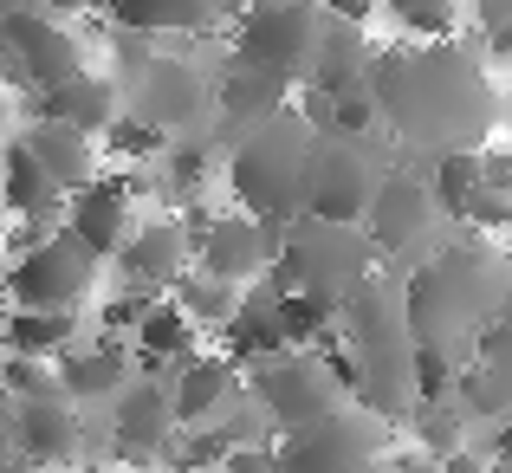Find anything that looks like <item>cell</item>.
Listing matches in <instances>:
<instances>
[{
    "mask_svg": "<svg viewBox=\"0 0 512 473\" xmlns=\"http://www.w3.org/2000/svg\"><path fill=\"white\" fill-rule=\"evenodd\" d=\"M7 435L20 448V461H72L78 454V415L59 389L52 396H20L7 409Z\"/></svg>",
    "mask_w": 512,
    "mask_h": 473,
    "instance_id": "15",
    "label": "cell"
},
{
    "mask_svg": "<svg viewBox=\"0 0 512 473\" xmlns=\"http://www.w3.org/2000/svg\"><path fill=\"white\" fill-rule=\"evenodd\" d=\"M104 143H111L117 156H150V150H163V130L137 124V117H111V124H104Z\"/></svg>",
    "mask_w": 512,
    "mask_h": 473,
    "instance_id": "32",
    "label": "cell"
},
{
    "mask_svg": "<svg viewBox=\"0 0 512 473\" xmlns=\"http://www.w3.org/2000/svg\"><path fill=\"white\" fill-rule=\"evenodd\" d=\"M169 389L163 383H124L111 415V441L124 448V461H150L169 448Z\"/></svg>",
    "mask_w": 512,
    "mask_h": 473,
    "instance_id": "16",
    "label": "cell"
},
{
    "mask_svg": "<svg viewBox=\"0 0 512 473\" xmlns=\"http://www.w3.org/2000/svg\"><path fill=\"white\" fill-rule=\"evenodd\" d=\"M500 299H506V260H500V247H480V240L441 247L435 260L402 286L409 344L467 363V344L500 318Z\"/></svg>",
    "mask_w": 512,
    "mask_h": 473,
    "instance_id": "2",
    "label": "cell"
},
{
    "mask_svg": "<svg viewBox=\"0 0 512 473\" xmlns=\"http://www.w3.org/2000/svg\"><path fill=\"white\" fill-rule=\"evenodd\" d=\"M273 324H279V337H286V350L292 344H325L331 337V324H338V305L331 299H312V292H279L273 299Z\"/></svg>",
    "mask_w": 512,
    "mask_h": 473,
    "instance_id": "29",
    "label": "cell"
},
{
    "mask_svg": "<svg viewBox=\"0 0 512 473\" xmlns=\"http://www.w3.org/2000/svg\"><path fill=\"white\" fill-rule=\"evenodd\" d=\"M91 279H98V260H91L72 234H39L33 247L13 260L7 299L20 305V312H78Z\"/></svg>",
    "mask_w": 512,
    "mask_h": 473,
    "instance_id": "8",
    "label": "cell"
},
{
    "mask_svg": "<svg viewBox=\"0 0 512 473\" xmlns=\"http://www.w3.org/2000/svg\"><path fill=\"white\" fill-rule=\"evenodd\" d=\"M273 240H279V227L227 214V221H195V247L188 253H201V273L208 279L240 286V279H260L273 266Z\"/></svg>",
    "mask_w": 512,
    "mask_h": 473,
    "instance_id": "11",
    "label": "cell"
},
{
    "mask_svg": "<svg viewBox=\"0 0 512 473\" xmlns=\"http://www.w3.org/2000/svg\"><path fill=\"white\" fill-rule=\"evenodd\" d=\"M0 13H13V0H0Z\"/></svg>",
    "mask_w": 512,
    "mask_h": 473,
    "instance_id": "43",
    "label": "cell"
},
{
    "mask_svg": "<svg viewBox=\"0 0 512 473\" xmlns=\"http://www.w3.org/2000/svg\"><path fill=\"white\" fill-rule=\"evenodd\" d=\"M435 473H487V467H480V461H474V454H448V461H441Z\"/></svg>",
    "mask_w": 512,
    "mask_h": 473,
    "instance_id": "39",
    "label": "cell"
},
{
    "mask_svg": "<svg viewBox=\"0 0 512 473\" xmlns=\"http://www.w3.org/2000/svg\"><path fill=\"white\" fill-rule=\"evenodd\" d=\"M273 299H279V286L266 279L253 299H240L234 305V318H227V363H247V370H260V363H273V357H286V337H279V324H273Z\"/></svg>",
    "mask_w": 512,
    "mask_h": 473,
    "instance_id": "21",
    "label": "cell"
},
{
    "mask_svg": "<svg viewBox=\"0 0 512 473\" xmlns=\"http://www.w3.org/2000/svg\"><path fill=\"white\" fill-rule=\"evenodd\" d=\"M370 111L415 150H480V137L493 130V85L467 52L454 46H402L370 59L363 72Z\"/></svg>",
    "mask_w": 512,
    "mask_h": 473,
    "instance_id": "1",
    "label": "cell"
},
{
    "mask_svg": "<svg viewBox=\"0 0 512 473\" xmlns=\"http://www.w3.org/2000/svg\"><path fill=\"white\" fill-rule=\"evenodd\" d=\"M0 46H7L13 72L26 78V85H65V78L85 72V52H78V39L65 33V26H52L39 7H13L0 13Z\"/></svg>",
    "mask_w": 512,
    "mask_h": 473,
    "instance_id": "10",
    "label": "cell"
},
{
    "mask_svg": "<svg viewBox=\"0 0 512 473\" xmlns=\"http://www.w3.org/2000/svg\"><path fill=\"white\" fill-rule=\"evenodd\" d=\"M474 13H480V26H487V46L506 52L512 46V0H474Z\"/></svg>",
    "mask_w": 512,
    "mask_h": 473,
    "instance_id": "35",
    "label": "cell"
},
{
    "mask_svg": "<svg viewBox=\"0 0 512 473\" xmlns=\"http://www.w3.org/2000/svg\"><path fill=\"white\" fill-rule=\"evenodd\" d=\"M383 175L389 169L376 162V150L363 137H338V130H325V137L312 143V169H305V214H312V221L357 227Z\"/></svg>",
    "mask_w": 512,
    "mask_h": 473,
    "instance_id": "7",
    "label": "cell"
},
{
    "mask_svg": "<svg viewBox=\"0 0 512 473\" xmlns=\"http://www.w3.org/2000/svg\"><path fill=\"white\" fill-rule=\"evenodd\" d=\"M428 227H435L428 188L415 182V175H383L370 208H363V240H370V253H409V240H428Z\"/></svg>",
    "mask_w": 512,
    "mask_h": 473,
    "instance_id": "13",
    "label": "cell"
},
{
    "mask_svg": "<svg viewBox=\"0 0 512 473\" xmlns=\"http://www.w3.org/2000/svg\"><path fill=\"white\" fill-rule=\"evenodd\" d=\"M214 91H221V111H227V124H240V130H247V124H260V117H273V111H286V85H279V78H266V72H253V65H227V78H221V85H214Z\"/></svg>",
    "mask_w": 512,
    "mask_h": 473,
    "instance_id": "25",
    "label": "cell"
},
{
    "mask_svg": "<svg viewBox=\"0 0 512 473\" xmlns=\"http://www.w3.org/2000/svg\"><path fill=\"white\" fill-rule=\"evenodd\" d=\"M72 337H78V312H13L7 318V350L33 363L72 350Z\"/></svg>",
    "mask_w": 512,
    "mask_h": 473,
    "instance_id": "27",
    "label": "cell"
},
{
    "mask_svg": "<svg viewBox=\"0 0 512 473\" xmlns=\"http://www.w3.org/2000/svg\"><path fill=\"white\" fill-rule=\"evenodd\" d=\"M487 473H506V467H500V461H493V467H487Z\"/></svg>",
    "mask_w": 512,
    "mask_h": 473,
    "instance_id": "44",
    "label": "cell"
},
{
    "mask_svg": "<svg viewBox=\"0 0 512 473\" xmlns=\"http://www.w3.org/2000/svg\"><path fill=\"white\" fill-rule=\"evenodd\" d=\"M46 7H85V0H46Z\"/></svg>",
    "mask_w": 512,
    "mask_h": 473,
    "instance_id": "42",
    "label": "cell"
},
{
    "mask_svg": "<svg viewBox=\"0 0 512 473\" xmlns=\"http://www.w3.org/2000/svg\"><path fill=\"white\" fill-rule=\"evenodd\" d=\"M111 20L124 33H195L214 20L208 0H111Z\"/></svg>",
    "mask_w": 512,
    "mask_h": 473,
    "instance_id": "26",
    "label": "cell"
},
{
    "mask_svg": "<svg viewBox=\"0 0 512 473\" xmlns=\"http://www.w3.org/2000/svg\"><path fill=\"white\" fill-rule=\"evenodd\" d=\"M20 150L46 169V182L59 188V195H65V188H85L91 175H98V169H91V162H98V156H91V137L52 124V117H33V130L20 137Z\"/></svg>",
    "mask_w": 512,
    "mask_h": 473,
    "instance_id": "19",
    "label": "cell"
},
{
    "mask_svg": "<svg viewBox=\"0 0 512 473\" xmlns=\"http://www.w3.org/2000/svg\"><path fill=\"white\" fill-rule=\"evenodd\" d=\"M318 26H325V13L312 0H247L240 20H234V59L266 72V78H279L292 91V85L312 78Z\"/></svg>",
    "mask_w": 512,
    "mask_h": 473,
    "instance_id": "5",
    "label": "cell"
},
{
    "mask_svg": "<svg viewBox=\"0 0 512 473\" xmlns=\"http://www.w3.org/2000/svg\"><path fill=\"white\" fill-rule=\"evenodd\" d=\"M117 260H124L130 286H150V292L175 286V279L188 273V234L175 221H150V227H137V234H124Z\"/></svg>",
    "mask_w": 512,
    "mask_h": 473,
    "instance_id": "18",
    "label": "cell"
},
{
    "mask_svg": "<svg viewBox=\"0 0 512 473\" xmlns=\"http://www.w3.org/2000/svg\"><path fill=\"white\" fill-rule=\"evenodd\" d=\"M175 312H182L188 324H227L234 318V305H240V292L234 286H221V279H208V273H182L175 279Z\"/></svg>",
    "mask_w": 512,
    "mask_h": 473,
    "instance_id": "30",
    "label": "cell"
},
{
    "mask_svg": "<svg viewBox=\"0 0 512 473\" xmlns=\"http://www.w3.org/2000/svg\"><path fill=\"white\" fill-rule=\"evenodd\" d=\"M59 221L91 260H111V253L124 247V234H130V182L91 175L85 188H72V201L59 208Z\"/></svg>",
    "mask_w": 512,
    "mask_h": 473,
    "instance_id": "12",
    "label": "cell"
},
{
    "mask_svg": "<svg viewBox=\"0 0 512 473\" xmlns=\"http://www.w3.org/2000/svg\"><path fill=\"white\" fill-rule=\"evenodd\" d=\"M383 7L396 13L409 33H428V39H448L454 20H461V13H454V0H383Z\"/></svg>",
    "mask_w": 512,
    "mask_h": 473,
    "instance_id": "31",
    "label": "cell"
},
{
    "mask_svg": "<svg viewBox=\"0 0 512 473\" xmlns=\"http://www.w3.org/2000/svg\"><path fill=\"white\" fill-rule=\"evenodd\" d=\"M0 389H13V396H52V370L46 363H33V357H13L7 370H0Z\"/></svg>",
    "mask_w": 512,
    "mask_h": 473,
    "instance_id": "33",
    "label": "cell"
},
{
    "mask_svg": "<svg viewBox=\"0 0 512 473\" xmlns=\"http://www.w3.org/2000/svg\"><path fill=\"white\" fill-rule=\"evenodd\" d=\"M0 169H7V182H0V195H7V208L20 214L33 234H46L52 221H59V208H65V195L46 182V169H39L33 156L20 150V143H7V156H0Z\"/></svg>",
    "mask_w": 512,
    "mask_h": 473,
    "instance_id": "23",
    "label": "cell"
},
{
    "mask_svg": "<svg viewBox=\"0 0 512 473\" xmlns=\"http://www.w3.org/2000/svg\"><path fill=\"white\" fill-rule=\"evenodd\" d=\"M312 143H318V130L305 124L292 104L240 130L234 162H227V182H234L247 221L286 227V221H299V214H305V169H312Z\"/></svg>",
    "mask_w": 512,
    "mask_h": 473,
    "instance_id": "3",
    "label": "cell"
},
{
    "mask_svg": "<svg viewBox=\"0 0 512 473\" xmlns=\"http://www.w3.org/2000/svg\"><path fill=\"white\" fill-rule=\"evenodd\" d=\"M227 473H273V448H253V441H240V448L221 454Z\"/></svg>",
    "mask_w": 512,
    "mask_h": 473,
    "instance_id": "36",
    "label": "cell"
},
{
    "mask_svg": "<svg viewBox=\"0 0 512 473\" xmlns=\"http://www.w3.org/2000/svg\"><path fill=\"white\" fill-rule=\"evenodd\" d=\"M370 473H383V467H370Z\"/></svg>",
    "mask_w": 512,
    "mask_h": 473,
    "instance_id": "45",
    "label": "cell"
},
{
    "mask_svg": "<svg viewBox=\"0 0 512 473\" xmlns=\"http://www.w3.org/2000/svg\"><path fill=\"white\" fill-rule=\"evenodd\" d=\"M383 473H435V461H415V454H402V461H389Z\"/></svg>",
    "mask_w": 512,
    "mask_h": 473,
    "instance_id": "40",
    "label": "cell"
},
{
    "mask_svg": "<svg viewBox=\"0 0 512 473\" xmlns=\"http://www.w3.org/2000/svg\"><path fill=\"white\" fill-rule=\"evenodd\" d=\"M130 104H137V124H150V130H175V124H188V117L201 111V78L188 72L182 59H143V65H130Z\"/></svg>",
    "mask_w": 512,
    "mask_h": 473,
    "instance_id": "14",
    "label": "cell"
},
{
    "mask_svg": "<svg viewBox=\"0 0 512 473\" xmlns=\"http://www.w3.org/2000/svg\"><path fill=\"white\" fill-rule=\"evenodd\" d=\"M383 448H389V422H376L357 402H338L331 415L279 435L273 473H370L383 467Z\"/></svg>",
    "mask_w": 512,
    "mask_h": 473,
    "instance_id": "6",
    "label": "cell"
},
{
    "mask_svg": "<svg viewBox=\"0 0 512 473\" xmlns=\"http://www.w3.org/2000/svg\"><path fill=\"white\" fill-rule=\"evenodd\" d=\"M208 7H214V13H240V7H247V0H208Z\"/></svg>",
    "mask_w": 512,
    "mask_h": 473,
    "instance_id": "41",
    "label": "cell"
},
{
    "mask_svg": "<svg viewBox=\"0 0 512 473\" xmlns=\"http://www.w3.org/2000/svg\"><path fill=\"white\" fill-rule=\"evenodd\" d=\"M39 117H52V124L78 130V137H104V124L117 117V85L111 78H65V85H52L46 98H39Z\"/></svg>",
    "mask_w": 512,
    "mask_h": 473,
    "instance_id": "20",
    "label": "cell"
},
{
    "mask_svg": "<svg viewBox=\"0 0 512 473\" xmlns=\"http://www.w3.org/2000/svg\"><path fill=\"white\" fill-rule=\"evenodd\" d=\"M312 7H318V13H325V20H344V26H363V20H370V7H376V0H312Z\"/></svg>",
    "mask_w": 512,
    "mask_h": 473,
    "instance_id": "37",
    "label": "cell"
},
{
    "mask_svg": "<svg viewBox=\"0 0 512 473\" xmlns=\"http://www.w3.org/2000/svg\"><path fill=\"white\" fill-rule=\"evenodd\" d=\"M227 402H234V363H227V357H201V363L188 357L182 376H175V389H169V422L214 428Z\"/></svg>",
    "mask_w": 512,
    "mask_h": 473,
    "instance_id": "17",
    "label": "cell"
},
{
    "mask_svg": "<svg viewBox=\"0 0 512 473\" xmlns=\"http://www.w3.org/2000/svg\"><path fill=\"white\" fill-rule=\"evenodd\" d=\"M253 396H260V409L273 415L279 435H292V428H305V422H318V415L338 409L344 389H338V376L325 370L318 350H286V357H273V363L253 370Z\"/></svg>",
    "mask_w": 512,
    "mask_h": 473,
    "instance_id": "9",
    "label": "cell"
},
{
    "mask_svg": "<svg viewBox=\"0 0 512 473\" xmlns=\"http://www.w3.org/2000/svg\"><path fill=\"white\" fill-rule=\"evenodd\" d=\"M506 169V156H480V150H454V156H441L435 162V188H428V201H435L441 214H454L461 221L467 214V201L487 188V175H500Z\"/></svg>",
    "mask_w": 512,
    "mask_h": 473,
    "instance_id": "24",
    "label": "cell"
},
{
    "mask_svg": "<svg viewBox=\"0 0 512 473\" xmlns=\"http://www.w3.org/2000/svg\"><path fill=\"white\" fill-rule=\"evenodd\" d=\"M59 396L65 402H98V396H117V389L130 383V357L124 344H111L104 337L98 350H59Z\"/></svg>",
    "mask_w": 512,
    "mask_h": 473,
    "instance_id": "22",
    "label": "cell"
},
{
    "mask_svg": "<svg viewBox=\"0 0 512 473\" xmlns=\"http://www.w3.org/2000/svg\"><path fill=\"white\" fill-rule=\"evenodd\" d=\"M137 350H143V363H188V350H195V324H188L175 305H150V312L137 318Z\"/></svg>",
    "mask_w": 512,
    "mask_h": 473,
    "instance_id": "28",
    "label": "cell"
},
{
    "mask_svg": "<svg viewBox=\"0 0 512 473\" xmlns=\"http://www.w3.org/2000/svg\"><path fill=\"white\" fill-rule=\"evenodd\" d=\"M20 448H13V435H7V409H0V473H20Z\"/></svg>",
    "mask_w": 512,
    "mask_h": 473,
    "instance_id": "38",
    "label": "cell"
},
{
    "mask_svg": "<svg viewBox=\"0 0 512 473\" xmlns=\"http://www.w3.org/2000/svg\"><path fill=\"white\" fill-rule=\"evenodd\" d=\"M370 273H376L370 240H363L357 227L312 221V214H299V221L279 227L273 266H266V279H273L279 292H312V299H331V305H338L357 279H370Z\"/></svg>",
    "mask_w": 512,
    "mask_h": 473,
    "instance_id": "4",
    "label": "cell"
},
{
    "mask_svg": "<svg viewBox=\"0 0 512 473\" xmlns=\"http://www.w3.org/2000/svg\"><path fill=\"white\" fill-rule=\"evenodd\" d=\"M221 454H227V435H221V428H195V435L175 448V467H214Z\"/></svg>",
    "mask_w": 512,
    "mask_h": 473,
    "instance_id": "34",
    "label": "cell"
}]
</instances>
